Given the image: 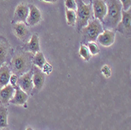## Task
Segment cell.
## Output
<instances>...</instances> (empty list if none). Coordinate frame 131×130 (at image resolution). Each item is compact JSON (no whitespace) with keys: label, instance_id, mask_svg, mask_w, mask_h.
<instances>
[{"label":"cell","instance_id":"1","mask_svg":"<svg viewBox=\"0 0 131 130\" xmlns=\"http://www.w3.org/2000/svg\"><path fill=\"white\" fill-rule=\"evenodd\" d=\"M106 5L107 14L103 23L108 28H116L122 18V5L118 0H108Z\"/></svg>","mask_w":131,"mask_h":130},{"label":"cell","instance_id":"2","mask_svg":"<svg viewBox=\"0 0 131 130\" xmlns=\"http://www.w3.org/2000/svg\"><path fill=\"white\" fill-rule=\"evenodd\" d=\"M76 9V28L81 31L82 28L87 25L88 21L92 16V4H85L83 0H75Z\"/></svg>","mask_w":131,"mask_h":130},{"label":"cell","instance_id":"3","mask_svg":"<svg viewBox=\"0 0 131 130\" xmlns=\"http://www.w3.org/2000/svg\"><path fill=\"white\" fill-rule=\"evenodd\" d=\"M103 26L101 22H100L97 19L90 20L88 21L87 25L82 28L81 30L83 41L86 43L94 42L97 40V36L103 32Z\"/></svg>","mask_w":131,"mask_h":130},{"label":"cell","instance_id":"4","mask_svg":"<svg viewBox=\"0 0 131 130\" xmlns=\"http://www.w3.org/2000/svg\"><path fill=\"white\" fill-rule=\"evenodd\" d=\"M31 55L26 53H19L12 59V68L17 75L28 72L31 67Z\"/></svg>","mask_w":131,"mask_h":130},{"label":"cell","instance_id":"5","mask_svg":"<svg viewBox=\"0 0 131 130\" xmlns=\"http://www.w3.org/2000/svg\"><path fill=\"white\" fill-rule=\"evenodd\" d=\"M130 20L131 10L129 9L126 11H122V18L116 27V30L126 37H130Z\"/></svg>","mask_w":131,"mask_h":130},{"label":"cell","instance_id":"6","mask_svg":"<svg viewBox=\"0 0 131 130\" xmlns=\"http://www.w3.org/2000/svg\"><path fill=\"white\" fill-rule=\"evenodd\" d=\"M17 86L27 94L30 93L33 88V81H32V72H28L25 74L21 75L17 79Z\"/></svg>","mask_w":131,"mask_h":130},{"label":"cell","instance_id":"7","mask_svg":"<svg viewBox=\"0 0 131 130\" xmlns=\"http://www.w3.org/2000/svg\"><path fill=\"white\" fill-rule=\"evenodd\" d=\"M92 9L95 19L100 22H103L104 18L107 14V5L104 0H94L93 2Z\"/></svg>","mask_w":131,"mask_h":130},{"label":"cell","instance_id":"8","mask_svg":"<svg viewBox=\"0 0 131 130\" xmlns=\"http://www.w3.org/2000/svg\"><path fill=\"white\" fill-rule=\"evenodd\" d=\"M115 37V34L113 31L105 29L103 31L101 34L98 35L96 41H97L103 46L108 47L114 43Z\"/></svg>","mask_w":131,"mask_h":130},{"label":"cell","instance_id":"9","mask_svg":"<svg viewBox=\"0 0 131 130\" xmlns=\"http://www.w3.org/2000/svg\"><path fill=\"white\" fill-rule=\"evenodd\" d=\"M28 14H29V7L25 3H20L16 7L14 20V21H16V23L17 22L25 23L27 21Z\"/></svg>","mask_w":131,"mask_h":130},{"label":"cell","instance_id":"10","mask_svg":"<svg viewBox=\"0 0 131 130\" xmlns=\"http://www.w3.org/2000/svg\"><path fill=\"white\" fill-rule=\"evenodd\" d=\"M45 74L42 70L36 66H34V72L32 73V81L35 89L40 90L45 82Z\"/></svg>","mask_w":131,"mask_h":130},{"label":"cell","instance_id":"11","mask_svg":"<svg viewBox=\"0 0 131 130\" xmlns=\"http://www.w3.org/2000/svg\"><path fill=\"white\" fill-rule=\"evenodd\" d=\"M28 7H29V14L27 18V22L31 26L36 25L42 20V14L39 9L35 6L30 5Z\"/></svg>","mask_w":131,"mask_h":130},{"label":"cell","instance_id":"12","mask_svg":"<svg viewBox=\"0 0 131 130\" xmlns=\"http://www.w3.org/2000/svg\"><path fill=\"white\" fill-rule=\"evenodd\" d=\"M14 90L15 92L14 94V97L9 100V103L17 105H24L28 100V95L25 92H24L18 86H16Z\"/></svg>","mask_w":131,"mask_h":130},{"label":"cell","instance_id":"13","mask_svg":"<svg viewBox=\"0 0 131 130\" xmlns=\"http://www.w3.org/2000/svg\"><path fill=\"white\" fill-rule=\"evenodd\" d=\"M13 29L15 35L19 39H20L21 41H25L27 39L28 35V30L25 23L23 22L15 23L13 26Z\"/></svg>","mask_w":131,"mask_h":130},{"label":"cell","instance_id":"14","mask_svg":"<svg viewBox=\"0 0 131 130\" xmlns=\"http://www.w3.org/2000/svg\"><path fill=\"white\" fill-rule=\"evenodd\" d=\"M14 88L10 84H8L0 89V100L4 104H8L9 100L14 97Z\"/></svg>","mask_w":131,"mask_h":130},{"label":"cell","instance_id":"15","mask_svg":"<svg viewBox=\"0 0 131 130\" xmlns=\"http://www.w3.org/2000/svg\"><path fill=\"white\" fill-rule=\"evenodd\" d=\"M25 49L31 52V53H37L38 52H40V46H39V39L36 34H32V36L30 39V41L25 45Z\"/></svg>","mask_w":131,"mask_h":130},{"label":"cell","instance_id":"16","mask_svg":"<svg viewBox=\"0 0 131 130\" xmlns=\"http://www.w3.org/2000/svg\"><path fill=\"white\" fill-rule=\"evenodd\" d=\"M10 78V70L6 64L0 66V87H3L9 84Z\"/></svg>","mask_w":131,"mask_h":130},{"label":"cell","instance_id":"17","mask_svg":"<svg viewBox=\"0 0 131 130\" xmlns=\"http://www.w3.org/2000/svg\"><path fill=\"white\" fill-rule=\"evenodd\" d=\"M9 51V45L5 40H0V66L6 61Z\"/></svg>","mask_w":131,"mask_h":130},{"label":"cell","instance_id":"18","mask_svg":"<svg viewBox=\"0 0 131 130\" xmlns=\"http://www.w3.org/2000/svg\"><path fill=\"white\" fill-rule=\"evenodd\" d=\"M32 61H33V64H35V66L38 67L40 69H42L43 67L45 66V64H46L45 56L42 52H38L37 53H35V56L33 57Z\"/></svg>","mask_w":131,"mask_h":130},{"label":"cell","instance_id":"19","mask_svg":"<svg viewBox=\"0 0 131 130\" xmlns=\"http://www.w3.org/2000/svg\"><path fill=\"white\" fill-rule=\"evenodd\" d=\"M66 14V19L68 25L70 26H74L76 23V13L75 10L72 9H66L65 10Z\"/></svg>","mask_w":131,"mask_h":130},{"label":"cell","instance_id":"20","mask_svg":"<svg viewBox=\"0 0 131 130\" xmlns=\"http://www.w3.org/2000/svg\"><path fill=\"white\" fill-rule=\"evenodd\" d=\"M7 123V109L0 106V128H6Z\"/></svg>","mask_w":131,"mask_h":130},{"label":"cell","instance_id":"21","mask_svg":"<svg viewBox=\"0 0 131 130\" xmlns=\"http://www.w3.org/2000/svg\"><path fill=\"white\" fill-rule=\"evenodd\" d=\"M79 54L83 58V60L86 61H89L91 57V54L90 53L88 48L85 45H81L80 50H79Z\"/></svg>","mask_w":131,"mask_h":130},{"label":"cell","instance_id":"22","mask_svg":"<svg viewBox=\"0 0 131 130\" xmlns=\"http://www.w3.org/2000/svg\"><path fill=\"white\" fill-rule=\"evenodd\" d=\"M88 50L90 51V53L91 55H97L100 52V49L97 46V45L94 42H88Z\"/></svg>","mask_w":131,"mask_h":130},{"label":"cell","instance_id":"23","mask_svg":"<svg viewBox=\"0 0 131 130\" xmlns=\"http://www.w3.org/2000/svg\"><path fill=\"white\" fill-rule=\"evenodd\" d=\"M65 6H66V9H72L75 11L77 9L75 0H65Z\"/></svg>","mask_w":131,"mask_h":130},{"label":"cell","instance_id":"24","mask_svg":"<svg viewBox=\"0 0 131 130\" xmlns=\"http://www.w3.org/2000/svg\"><path fill=\"white\" fill-rule=\"evenodd\" d=\"M101 73L103 74V75L105 78H109L112 75V72H111V69L108 65H104L101 67Z\"/></svg>","mask_w":131,"mask_h":130},{"label":"cell","instance_id":"25","mask_svg":"<svg viewBox=\"0 0 131 130\" xmlns=\"http://www.w3.org/2000/svg\"><path fill=\"white\" fill-rule=\"evenodd\" d=\"M122 5V9L123 11H126L130 9L131 6V0H118Z\"/></svg>","mask_w":131,"mask_h":130},{"label":"cell","instance_id":"26","mask_svg":"<svg viewBox=\"0 0 131 130\" xmlns=\"http://www.w3.org/2000/svg\"><path fill=\"white\" fill-rule=\"evenodd\" d=\"M17 79H18V77L17 75H10V78H9V81H10V85L11 86H16L17 84Z\"/></svg>","mask_w":131,"mask_h":130},{"label":"cell","instance_id":"27","mask_svg":"<svg viewBox=\"0 0 131 130\" xmlns=\"http://www.w3.org/2000/svg\"><path fill=\"white\" fill-rule=\"evenodd\" d=\"M45 2H47V3H54L57 2V0H43Z\"/></svg>","mask_w":131,"mask_h":130},{"label":"cell","instance_id":"28","mask_svg":"<svg viewBox=\"0 0 131 130\" xmlns=\"http://www.w3.org/2000/svg\"><path fill=\"white\" fill-rule=\"evenodd\" d=\"M26 130H32V128H30V127H28V128H26Z\"/></svg>","mask_w":131,"mask_h":130},{"label":"cell","instance_id":"29","mask_svg":"<svg viewBox=\"0 0 131 130\" xmlns=\"http://www.w3.org/2000/svg\"><path fill=\"white\" fill-rule=\"evenodd\" d=\"M3 130H8V129H7V128H3Z\"/></svg>","mask_w":131,"mask_h":130}]
</instances>
